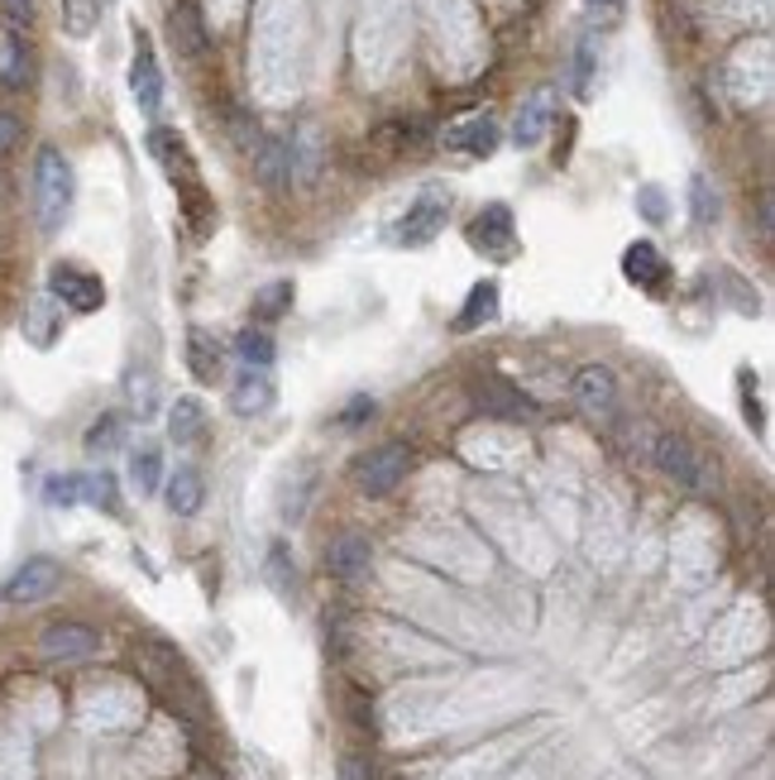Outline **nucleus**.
I'll return each mask as SVG.
<instances>
[{
    "label": "nucleus",
    "mask_w": 775,
    "mask_h": 780,
    "mask_svg": "<svg viewBox=\"0 0 775 780\" xmlns=\"http://www.w3.org/2000/svg\"><path fill=\"white\" fill-rule=\"evenodd\" d=\"M364 417H374V397H354L350 412H341V426H360Z\"/></svg>",
    "instance_id": "nucleus-42"
},
{
    "label": "nucleus",
    "mask_w": 775,
    "mask_h": 780,
    "mask_svg": "<svg viewBox=\"0 0 775 780\" xmlns=\"http://www.w3.org/2000/svg\"><path fill=\"white\" fill-rule=\"evenodd\" d=\"M470 397L479 403V412H489V417H498V422H531V417H537V403H531L522 388H512L508 378H498V374H474L470 378Z\"/></svg>",
    "instance_id": "nucleus-6"
},
{
    "label": "nucleus",
    "mask_w": 775,
    "mask_h": 780,
    "mask_svg": "<svg viewBox=\"0 0 775 780\" xmlns=\"http://www.w3.org/2000/svg\"><path fill=\"white\" fill-rule=\"evenodd\" d=\"M24 336H29V345H35V349H53V345H58L62 316H58V302L48 297V293H39V297L24 307Z\"/></svg>",
    "instance_id": "nucleus-21"
},
{
    "label": "nucleus",
    "mask_w": 775,
    "mask_h": 780,
    "mask_svg": "<svg viewBox=\"0 0 775 780\" xmlns=\"http://www.w3.org/2000/svg\"><path fill=\"white\" fill-rule=\"evenodd\" d=\"M43 503L48 507L82 503V474H48V480H43Z\"/></svg>",
    "instance_id": "nucleus-36"
},
{
    "label": "nucleus",
    "mask_w": 775,
    "mask_h": 780,
    "mask_svg": "<svg viewBox=\"0 0 775 780\" xmlns=\"http://www.w3.org/2000/svg\"><path fill=\"white\" fill-rule=\"evenodd\" d=\"M129 91H135V106L144 116H154L164 106V72H158V58L149 49V39L135 34V62H129Z\"/></svg>",
    "instance_id": "nucleus-11"
},
{
    "label": "nucleus",
    "mask_w": 775,
    "mask_h": 780,
    "mask_svg": "<svg viewBox=\"0 0 775 780\" xmlns=\"http://www.w3.org/2000/svg\"><path fill=\"white\" fill-rule=\"evenodd\" d=\"M139 665H144V675L154 680V690H164L177 709H192V713H202V690H197V680H192L187 671V661L177 656L173 646L164 642H144L139 646Z\"/></svg>",
    "instance_id": "nucleus-2"
},
{
    "label": "nucleus",
    "mask_w": 775,
    "mask_h": 780,
    "mask_svg": "<svg viewBox=\"0 0 775 780\" xmlns=\"http://www.w3.org/2000/svg\"><path fill=\"white\" fill-rule=\"evenodd\" d=\"M125 397H129V412H135V417H154V412H158V378H154V369L135 364V369L125 374Z\"/></svg>",
    "instance_id": "nucleus-27"
},
{
    "label": "nucleus",
    "mask_w": 775,
    "mask_h": 780,
    "mask_svg": "<svg viewBox=\"0 0 775 780\" xmlns=\"http://www.w3.org/2000/svg\"><path fill=\"white\" fill-rule=\"evenodd\" d=\"M168 436L177 445H197L206 436V407L197 397H177L173 412H168Z\"/></svg>",
    "instance_id": "nucleus-23"
},
{
    "label": "nucleus",
    "mask_w": 775,
    "mask_h": 780,
    "mask_svg": "<svg viewBox=\"0 0 775 780\" xmlns=\"http://www.w3.org/2000/svg\"><path fill=\"white\" fill-rule=\"evenodd\" d=\"M164 493H168V507H173L177 517H192V513H197V507L206 503V484H202L197 470H177Z\"/></svg>",
    "instance_id": "nucleus-25"
},
{
    "label": "nucleus",
    "mask_w": 775,
    "mask_h": 780,
    "mask_svg": "<svg viewBox=\"0 0 775 780\" xmlns=\"http://www.w3.org/2000/svg\"><path fill=\"white\" fill-rule=\"evenodd\" d=\"M593 68H599V34H589V29H585L579 53H575V91H579V97H589V91H593Z\"/></svg>",
    "instance_id": "nucleus-32"
},
{
    "label": "nucleus",
    "mask_w": 775,
    "mask_h": 780,
    "mask_svg": "<svg viewBox=\"0 0 775 780\" xmlns=\"http://www.w3.org/2000/svg\"><path fill=\"white\" fill-rule=\"evenodd\" d=\"M445 149H455L464 158H489L498 149V120L493 116H464L445 130Z\"/></svg>",
    "instance_id": "nucleus-17"
},
{
    "label": "nucleus",
    "mask_w": 775,
    "mask_h": 780,
    "mask_svg": "<svg viewBox=\"0 0 775 780\" xmlns=\"http://www.w3.org/2000/svg\"><path fill=\"white\" fill-rule=\"evenodd\" d=\"M101 651V632L87 623H53L39 632V656L43 661H91Z\"/></svg>",
    "instance_id": "nucleus-7"
},
{
    "label": "nucleus",
    "mask_w": 775,
    "mask_h": 780,
    "mask_svg": "<svg viewBox=\"0 0 775 780\" xmlns=\"http://www.w3.org/2000/svg\"><path fill=\"white\" fill-rule=\"evenodd\" d=\"M58 584H62V565L48 561V555H29V561L0 584V599L6 603H39V599L53 594Z\"/></svg>",
    "instance_id": "nucleus-8"
},
{
    "label": "nucleus",
    "mask_w": 775,
    "mask_h": 780,
    "mask_svg": "<svg viewBox=\"0 0 775 780\" xmlns=\"http://www.w3.org/2000/svg\"><path fill=\"white\" fill-rule=\"evenodd\" d=\"M627 14V0H585V20L589 34H612Z\"/></svg>",
    "instance_id": "nucleus-33"
},
{
    "label": "nucleus",
    "mask_w": 775,
    "mask_h": 780,
    "mask_svg": "<svg viewBox=\"0 0 775 780\" xmlns=\"http://www.w3.org/2000/svg\"><path fill=\"white\" fill-rule=\"evenodd\" d=\"M498 316V283H474L470 297H464V307L455 316L460 330H479L483 322H493Z\"/></svg>",
    "instance_id": "nucleus-26"
},
{
    "label": "nucleus",
    "mask_w": 775,
    "mask_h": 780,
    "mask_svg": "<svg viewBox=\"0 0 775 780\" xmlns=\"http://www.w3.org/2000/svg\"><path fill=\"white\" fill-rule=\"evenodd\" d=\"M264 580H268V589H273L278 599H293V589H297V565H293V551H287L283 541H273V546H268Z\"/></svg>",
    "instance_id": "nucleus-28"
},
{
    "label": "nucleus",
    "mask_w": 775,
    "mask_h": 780,
    "mask_svg": "<svg viewBox=\"0 0 775 780\" xmlns=\"http://www.w3.org/2000/svg\"><path fill=\"white\" fill-rule=\"evenodd\" d=\"M656 465L666 480H675L680 488H704V465L694 455V445L680 441V436H660L656 441Z\"/></svg>",
    "instance_id": "nucleus-15"
},
{
    "label": "nucleus",
    "mask_w": 775,
    "mask_h": 780,
    "mask_svg": "<svg viewBox=\"0 0 775 780\" xmlns=\"http://www.w3.org/2000/svg\"><path fill=\"white\" fill-rule=\"evenodd\" d=\"M116 445H120V417H110V412H106V417L87 432V451L106 455V451H116Z\"/></svg>",
    "instance_id": "nucleus-39"
},
{
    "label": "nucleus",
    "mask_w": 775,
    "mask_h": 780,
    "mask_svg": "<svg viewBox=\"0 0 775 780\" xmlns=\"http://www.w3.org/2000/svg\"><path fill=\"white\" fill-rule=\"evenodd\" d=\"M72 197H77L72 164L58 149H39V158H35V211H39V226L48 235H58L62 226H68Z\"/></svg>",
    "instance_id": "nucleus-1"
},
{
    "label": "nucleus",
    "mask_w": 775,
    "mask_h": 780,
    "mask_svg": "<svg viewBox=\"0 0 775 780\" xmlns=\"http://www.w3.org/2000/svg\"><path fill=\"white\" fill-rule=\"evenodd\" d=\"M575 403L585 412H608L618 403V378L604 364H585V369L575 374Z\"/></svg>",
    "instance_id": "nucleus-19"
},
{
    "label": "nucleus",
    "mask_w": 775,
    "mask_h": 780,
    "mask_svg": "<svg viewBox=\"0 0 775 780\" xmlns=\"http://www.w3.org/2000/svg\"><path fill=\"white\" fill-rule=\"evenodd\" d=\"M48 297L68 312L91 316V312L106 307V283L96 274H87V268H77V264H53V274H48Z\"/></svg>",
    "instance_id": "nucleus-5"
},
{
    "label": "nucleus",
    "mask_w": 775,
    "mask_h": 780,
    "mask_svg": "<svg viewBox=\"0 0 775 780\" xmlns=\"http://www.w3.org/2000/svg\"><path fill=\"white\" fill-rule=\"evenodd\" d=\"M82 498L91 507H101V513H116L120 507V493H116V474H82Z\"/></svg>",
    "instance_id": "nucleus-35"
},
{
    "label": "nucleus",
    "mask_w": 775,
    "mask_h": 780,
    "mask_svg": "<svg viewBox=\"0 0 775 780\" xmlns=\"http://www.w3.org/2000/svg\"><path fill=\"white\" fill-rule=\"evenodd\" d=\"M398 0H364V20H360V58L364 72H383L398 53Z\"/></svg>",
    "instance_id": "nucleus-3"
},
{
    "label": "nucleus",
    "mask_w": 775,
    "mask_h": 780,
    "mask_svg": "<svg viewBox=\"0 0 775 780\" xmlns=\"http://www.w3.org/2000/svg\"><path fill=\"white\" fill-rule=\"evenodd\" d=\"M14 135H20V120H14V116H0V154L14 145Z\"/></svg>",
    "instance_id": "nucleus-43"
},
{
    "label": "nucleus",
    "mask_w": 775,
    "mask_h": 780,
    "mask_svg": "<svg viewBox=\"0 0 775 780\" xmlns=\"http://www.w3.org/2000/svg\"><path fill=\"white\" fill-rule=\"evenodd\" d=\"M187 364L202 384H216L220 378V345H216L212 330H202V326L187 330Z\"/></svg>",
    "instance_id": "nucleus-22"
},
{
    "label": "nucleus",
    "mask_w": 775,
    "mask_h": 780,
    "mask_svg": "<svg viewBox=\"0 0 775 780\" xmlns=\"http://www.w3.org/2000/svg\"><path fill=\"white\" fill-rule=\"evenodd\" d=\"M622 278L627 283H637V288H666V278H670V264L660 259V249L651 240H637V245H627L622 254Z\"/></svg>",
    "instance_id": "nucleus-18"
},
{
    "label": "nucleus",
    "mask_w": 775,
    "mask_h": 780,
    "mask_svg": "<svg viewBox=\"0 0 775 780\" xmlns=\"http://www.w3.org/2000/svg\"><path fill=\"white\" fill-rule=\"evenodd\" d=\"M168 34H173V49L183 58H206L212 39H206V20H202V6L197 0H173V14H168Z\"/></svg>",
    "instance_id": "nucleus-14"
},
{
    "label": "nucleus",
    "mask_w": 775,
    "mask_h": 780,
    "mask_svg": "<svg viewBox=\"0 0 775 780\" xmlns=\"http://www.w3.org/2000/svg\"><path fill=\"white\" fill-rule=\"evenodd\" d=\"M412 470V451L402 441H387V445H374L369 455H360V465H354V484L369 498H387L402 480H408Z\"/></svg>",
    "instance_id": "nucleus-4"
},
{
    "label": "nucleus",
    "mask_w": 775,
    "mask_h": 780,
    "mask_svg": "<svg viewBox=\"0 0 775 780\" xmlns=\"http://www.w3.org/2000/svg\"><path fill=\"white\" fill-rule=\"evenodd\" d=\"M287 307H293V283H268V288L254 297V322H278Z\"/></svg>",
    "instance_id": "nucleus-34"
},
{
    "label": "nucleus",
    "mask_w": 775,
    "mask_h": 780,
    "mask_svg": "<svg viewBox=\"0 0 775 780\" xmlns=\"http://www.w3.org/2000/svg\"><path fill=\"white\" fill-rule=\"evenodd\" d=\"M129 480H135L139 493H158L164 488V455H158V445L144 441L135 455H129Z\"/></svg>",
    "instance_id": "nucleus-29"
},
{
    "label": "nucleus",
    "mask_w": 775,
    "mask_h": 780,
    "mask_svg": "<svg viewBox=\"0 0 775 780\" xmlns=\"http://www.w3.org/2000/svg\"><path fill=\"white\" fill-rule=\"evenodd\" d=\"M149 154L164 164L168 172V182L177 187V192H192V187H202V172H197V158H192L187 149V139L177 135V130H154L149 135Z\"/></svg>",
    "instance_id": "nucleus-10"
},
{
    "label": "nucleus",
    "mask_w": 775,
    "mask_h": 780,
    "mask_svg": "<svg viewBox=\"0 0 775 780\" xmlns=\"http://www.w3.org/2000/svg\"><path fill=\"white\" fill-rule=\"evenodd\" d=\"M235 355H239V364H249V369H268L273 355H278V345H273V336L264 326H249V330L235 336Z\"/></svg>",
    "instance_id": "nucleus-30"
},
{
    "label": "nucleus",
    "mask_w": 775,
    "mask_h": 780,
    "mask_svg": "<svg viewBox=\"0 0 775 780\" xmlns=\"http://www.w3.org/2000/svg\"><path fill=\"white\" fill-rule=\"evenodd\" d=\"M637 206H641L646 220H666V192H660V187H641V192H637Z\"/></svg>",
    "instance_id": "nucleus-41"
},
{
    "label": "nucleus",
    "mask_w": 775,
    "mask_h": 780,
    "mask_svg": "<svg viewBox=\"0 0 775 780\" xmlns=\"http://www.w3.org/2000/svg\"><path fill=\"white\" fill-rule=\"evenodd\" d=\"M512 240H517V220L503 201H493V206H483L479 220L470 226V245L483 249V254H493V259H508L512 254Z\"/></svg>",
    "instance_id": "nucleus-12"
},
{
    "label": "nucleus",
    "mask_w": 775,
    "mask_h": 780,
    "mask_svg": "<svg viewBox=\"0 0 775 780\" xmlns=\"http://www.w3.org/2000/svg\"><path fill=\"white\" fill-rule=\"evenodd\" d=\"M110 0H62V24H68V34H91V24L101 20V10Z\"/></svg>",
    "instance_id": "nucleus-31"
},
{
    "label": "nucleus",
    "mask_w": 775,
    "mask_h": 780,
    "mask_svg": "<svg viewBox=\"0 0 775 780\" xmlns=\"http://www.w3.org/2000/svg\"><path fill=\"white\" fill-rule=\"evenodd\" d=\"M273 403H278V384H273L268 369H239L235 384H230V407L239 412V417H264V412H273Z\"/></svg>",
    "instance_id": "nucleus-13"
},
{
    "label": "nucleus",
    "mask_w": 775,
    "mask_h": 780,
    "mask_svg": "<svg viewBox=\"0 0 775 780\" xmlns=\"http://www.w3.org/2000/svg\"><path fill=\"white\" fill-rule=\"evenodd\" d=\"M689 201H694V220H699V226H714V220H718V197L708 192V178L689 182Z\"/></svg>",
    "instance_id": "nucleus-38"
},
{
    "label": "nucleus",
    "mask_w": 775,
    "mask_h": 780,
    "mask_svg": "<svg viewBox=\"0 0 775 780\" xmlns=\"http://www.w3.org/2000/svg\"><path fill=\"white\" fill-rule=\"evenodd\" d=\"M771 82V53L762 49V58H756V68H752V53H737L733 58V91H737V101H756L766 91Z\"/></svg>",
    "instance_id": "nucleus-24"
},
{
    "label": "nucleus",
    "mask_w": 775,
    "mask_h": 780,
    "mask_svg": "<svg viewBox=\"0 0 775 780\" xmlns=\"http://www.w3.org/2000/svg\"><path fill=\"white\" fill-rule=\"evenodd\" d=\"M546 130H551V91H537L531 101H522L517 110V125H512V145L517 149H537Z\"/></svg>",
    "instance_id": "nucleus-20"
},
{
    "label": "nucleus",
    "mask_w": 775,
    "mask_h": 780,
    "mask_svg": "<svg viewBox=\"0 0 775 780\" xmlns=\"http://www.w3.org/2000/svg\"><path fill=\"white\" fill-rule=\"evenodd\" d=\"M6 14L14 24H29V0H6Z\"/></svg>",
    "instance_id": "nucleus-44"
},
{
    "label": "nucleus",
    "mask_w": 775,
    "mask_h": 780,
    "mask_svg": "<svg viewBox=\"0 0 775 780\" xmlns=\"http://www.w3.org/2000/svg\"><path fill=\"white\" fill-rule=\"evenodd\" d=\"M24 77H29V53H24L20 39H10L6 43V68H0V82H6V87H24Z\"/></svg>",
    "instance_id": "nucleus-37"
},
{
    "label": "nucleus",
    "mask_w": 775,
    "mask_h": 780,
    "mask_svg": "<svg viewBox=\"0 0 775 780\" xmlns=\"http://www.w3.org/2000/svg\"><path fill=\"white\" fill-rule=\"evenodd\" d=\"M445 216H450V201H445L441 192L416 197V201L408 206V216L398 220L393 240H398V245H408V249H416V245H431L435 235L445 230Z\"/></svg>",
    "instance_id": "nucleus-9"
},
{
    "label": "nucleus",
    "mask_w": 775,
    "mask_h": 780,
    "mask_svg": "<svg viewBox=\"0 0 775 780\" xmlns=\"http://www.w3.org/2000/svg\"><path fill=\"white\" fill-rule=\"evenodd\" d=\"M341 780H379L374 757H364V752H345V757H341Z\"/></svg>",
    "instance_id": "nucleus-40"
},
{
    "label": "nucleus",
    "mask_w": 775,
    "mask_h": 780,
    "mask_svg": "<svg viewBox=\"0 0 775 780\" xmlns=\"http://www.w3.org/2000/svg\"><path fill=\"white\" fill-rule=\"evenodd\" d=\"M369 565H374V551H369V541L360 536V532H341L326 546V570L335 580H345V584H354V580H364L369 575Z\"/></svg>",
    "instance_id": "nucleus-16"
}]
</instances>
